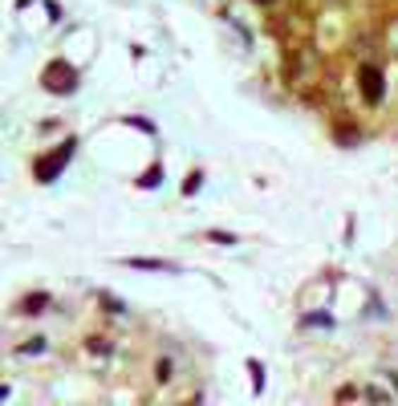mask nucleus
<instances>
[{
	"mask_svg": "<svg viewBox=\"0 0 398 406\" xmlns=\"http://www.w3.org/2000/svg\"><path fill=\"white\" fill-rule=\"evenodd\" d=\"M131 268H150V273H175V264L171 260H143V256H134V260H126Z\"/></svg>",
	"mask_w": 398,
	"mask_h": 406,
	"instance_id": "obj_4",
	"label": "nucleus"
},
{
	"mask_svg": "<svg viewBox=\"0 0 398 406\" xmlns=\"http://www.w3.org/2000/svg\"><path fill=\"white\" fill-rule=\"evenodd\" d=\"M358 81H362L366 106H378L382 94H386V85H382V69H378V65H362V69H358Z\"/></svg>",
	"mask_w": 398,
	"mask_h": 406,
	"instance_id": "obj_3",
	"label": "nucleus"
},
{
	"mask_svg": "<svg viewBox=\"0 0 398 406\" xmlns=\"http://www.w3.org/2000/svg\"><path fill=\"white\" fill-rule=\"evenodd\" d=\"M256 4H272V0H256Z\"/></svg>",
	"mask_w": 398,
	"mask_h": 406,
	"instance_id": "obj_10",
	"label": "nucleus"
},
{
	"mask_svg": "<svg viewBox=\"0 0 398 406\" xmlns=\"http://www.w3.org/2000/svg\"><path fill=\"white\" fill-rule=\"evenodd\" d=\"M394 386H398V378H394Z\"/></svg>",
	"mask_w": 398,
	"mask_h": 406,
	"instance_id": "obj_11",
	"label": "nucleus"
},
{
	"mask_svg": "<svg viewBox=\"0 0 398 406\" xmlns=\"http://www.w3.org/2000/svg\"><path fill=\"white\" fill-rule=\"evenodd\" d=\"M41 81H45V90H53V94H73L78 90V69L66 61H53V65H45Z\"/></svg>",
	"mask_w": 398,
	"mask_h": 406,
	"instance_id": "obj_2",
	"label": "nucleus"
},
{
	"mask_svg": "<svg viewBox=\"0 0 398 406\" xmlns=\"http://www.w3.org/2000/svg\"><path fill=\"white\" fill-rule=\"evenodd\" d=\"M159 183H163V167H150L147 175L138 179V187H159Z\"/></svg>",
	"mask_w": 398,
	"mask_h": 406,
	"instance_id": "obj_6",
	"label": "nucleus"
},
{
	"mask_svg": "<svg viewBox=\"0 0 398 406\" xmlns=\"http://www.w3.org/2000/svg\"><path fill=\"white\" fill-rule=\"evenodd\" d=\"M167 378H171V362L163 357V362H159V382H167Z\"/></svg>",
	"mask_w": 398,
	"mask_h": 406,
	"instance_id": "obj_8",
	"label": "nucleus"
},
{
	"mask_svg": "<svg viewBox=\"0 0 398 406\" xmlns=\"http://www.w3.org/2000/svg\"><path fill=\"white\" fill-rule=\"evenodd\" d=\"M49 305V297H45V292H29V297H25V301H20V313H29V317H33V313H41V309Z\"/></svg>",
	"mask_w": 398,
	"mask_h": 406,
	"instance_id": "obj_5",
	"label": "nucleus"
},
{
	"mask_svg": "<svg viewBox=\"0 0 398 406\" xmlns=\"http://www.w3.org/2000/svg\"><path fill=\"white\" fill-rule=\"evenodd\" d=\"M73 146H78V138H66V143L57 146V155H45V159H37V167H33L37 183H53V179L61 175V167L73 159Z\"/></svg>",
	"mask_w": 398,
	"mask_h": 406,
	"instance_id": "obj_1",
	"label": "nucleus"
},
{
	"mask_svg": "<svg viewBox=\"0 0 398 406\" xmlns=\"http://www.w3.org/2000/svg\"><path fill=\"white\" fill-rule=\"evenodd\" d=\"M212 240L216 244H236V236H228V232H212Z\"/></svg>",
	"mask_w": 398,
	"mask_h": 406,
	"instance_id": "obj_9",
	"label": "nucleus"
},
{
	"mask_svg": "<svg viewBox=\"0 0 398 406\" xmlns=\"http://www.w3.org/2000/svg\"><path fill=\"white\" fill-rule=\"evenodd\" d=\"M199 183H203V175L195 171V175L187 179V183H183V191H187V195H195V191H199Z\"/></svg>",
	"mask_w": 398,
	"mask_h": 406,
	"instance_id": "obj_7",
	"label": "nucleus"
}]
</instances>
